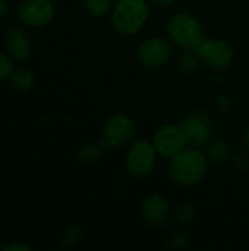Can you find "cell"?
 <instances>
[{"label": "cell", "mask_w": 249, "mask_h": 251, "mask_svg": "<svg viewBox=\"0 0 249 251\" xmlns=\"http://www.w3.org/2000/svg\"><path fill=\"white\" fill-rule=\"evenodd\" d=\"M210 159L201 147L188 146L176 156L169 159L167 175L172 184L181 188L198 185L207 175Z\"/></svg>", "instance_id": "cell-1"}, {"label": "cell", "mask_w": 249, "mask_h": 251, "mask_svg": "<svg viewBox=\"0 0 249 251\" xmlns=\"http://www.w3.org/2000/svg\"><path fill=\"white\" fill-rule=\"evenodd\" d=\"M4 49L6 53L13 60L18 62H23L29 59L32 53L31 40L28 34L21 28H12L10 31H7V34L4 35Z\"/></svg>", "instance_id": "cell-12"}, {"label": "cell", "mask_w": 249, "mask_h": 251, "mask_svg": "<svg viewBox=\"0 0 249 251\" xmlns=\"http://www.w3.org/2000/svg\"><path fill=\"white\" fill-rule=\"evenodd\" d=\"M203 63L216 69L225 71L229 69L236 57L233 46L223 38H204L203 43L195 49Z\"/></svg>", "instance_id": "cell-7"}, {"label": "cell", "mask_w": 249, "mask_h": 251, "mask_svg": "<svg viewBox=\"0 0 249 251\" xmlns=\"http://www.w3.org/2000/svg\"><path fill=\"white\" fill-rule=\"evenodd\" d=\"M151 141H153L160 159H166V160L172 159L179 151H182L183 149L188 147L186 137H185L179 122L178 124L169 122V124L158 126L154 131Z\"/></svg>", "instance_id": "cell-8"}, {"label": "cell", "mask_w": 249, "mask_h": 251, "mask_svg": "<svg viewBox=\"0 0 249 251\" xmlns=\"http://www.w3.org/2000/svg\"><path fill=\"white\" fill-rule=\"evenodd\" d=\"M178 0H150L151 6L158 7V9H170Z\"/></svg>", "instance_id": "cell-23"}, {"label": "cell", "mask_w": 249, "mask_h": 251, "mask_svg": "<svg viewBox=\"0 0 249 251\" xmlns=\"http://www.w3.org/2000/svg\"><path fill=\"white\" fill-rule=\"evenodd\" d=\"M81 237H82V229L78 225H70L63 231L62 240L66 247H73L81 241Z\"/></svg>", "instance_id": "cell-20"}, {"label": "cell", "mask_w": 249, "mask_h": 251, "mask_svg": "<svg viewBox=\"0 0 249 251\" xmlns=\"http://www.w3.org/2000/svg\"><path fill=\"white\" fill-rule=\"evenodd\" d=\"M139 213L147 225L153 228H161L173 216V209L170 201L163 194L153 193L141 201Z\"/></svg>", "instance_id": "cell-10"}, {"label": "cell", "mask_w": 249, "mask_h": 251, "mask_svg": "<svg viewBox=\"0 0 249 251\" xmlns=\"http://www.w3.org/2000/svg\"><path fill=\"white\" fill-rule=\"evenodd\" d=\"M56 7L51 0H21L16 7L18 19L31 28H43L51 24Z\"/></svg>", "instance_id": "cell-9"}, {"label": "cell", "mask_w": 249, "mask_h": 251, "mask_svg": "<svg viewBox=\"0 0 249 251\" xmlns=\"http://www.w3.org/2000/svg\"><path fill=\"white\" fill-rule=\"evenodd\" d=\"M1 251H32V247L21 241H12L4 244L1 247Z\"/></svg>", "instance_id": "cell-22"}, {"label": "cell", "mask_w": 249, "mask_h": 251, "mask_svg": "<svg viewBox=\"0 0 249 251\" xmlns=\"http://www.w3.org/2000/svg\"><path fill=\"white\" fill-rule=\"evenodd\" d=\"M104 151L106 149L101 146V143H84L79 146L76 154L82 162H95L103 156Z\"/></svg>", "instance_id": "cell-16"}, {"label": "cell", "mask_w": 249, "mask_h": 251, "mask_svg": "<svg viewBox=\"0 0 249 251\" xmlns=\"http://www.w3.org/2000/svg\"><path fill=\"white\" fill-rule=\"evenodd\" d=\"M169 247L175 251H185L191 246V237L183 229H175L169 235Z\"/></svg>", "instance_id": "cell-19"}, {"label": "cell", "mask_w": 249, "mask_h": 251, "mask_svg": "<svg viewBox=\"0 0 249 251\" xmlns=\"http://www.w3.org/2000/svg\"><path fill=\"white\" fill-rule=\"evenodd\" d=\"M12 72H13V59L6 51H0V82L7 79Z\"/></svg>", "instance_id": "cell-21"}, {"label": "cell", "mask_w": 249, "mask_h": 251, "mask_svg": "<svg viewBox=\"0 0 249 251\" xmlns=\"http://www.w3.org/2000/svg\"><path fill=\"white\" fill-rule=\"evenodd\" d=\"M179 125L186 137L188 146L203 147L210 143L213 125H211V119L205 113L203 112L189 113L179 122Z\"/></svg>", "instance_id": "cell-11"}, {"label": "cell", "mask_w": 249, "mask_h": 251, "mask_svg": "<svg viewBox=\"0 0 249 251\" xmlns=\"http://www.w3.org/2000/svg\"><path fill=\"white\" fill-rule=\"evenodd\" d=\"M207 156L213 162H223L230 156V144L225 140H216L208 144Z\"/></svg>", "instance_id": "cell-18"}, {"label": "cell", "mask_w": 249, "mask_h": 251, "mask_svg": "<svg viewBox=\"0 0 249 251\" xmlns=\"http://www.w3.org/2000/svg\"><path fill=\"white\" fill-rule=\"evenodd\" d=\"M160 156L148 138H135L125 151L123 165L129 175L135 178L148 176L157 166Z\"/></svg>", "instance_id": "cell-5"}, {"label": "cell", "mask_w": 249, "mask_h": 251, "mask_svg": "<svg viewBox=\"0 0 249 251\" xmlns=\"http://www.w3.org/2000/svg\"><path fill=\"white\" fill-rule=\"evenodd\" d=\"M150 15V0H114L109 13L112 28L122 37H135L142 32Z\"/></svg>", "instance_id": "cell-2"}, {"label": "cell", "mask_w": 249, "mask_h": 251, "mask_svg": "<svg viewBox=\"0 0 249 251\" xmlns=\"http://www.w3.org/2000/svg\"><path fill=\"white\" fill-rule=\"evenodd\" d=\"M9 82L16 93H28L35 85V75L28 68H18L10 74Z\"/></svg>", "instance_id": "cell-13"}, {"label": "cell", "mask_w": 249, "mask_h": 251, "mask_svg": "<svg viewBox=\"0 0 249 251\" xmlns=\"http://www.w3.org/2000/svg\"><path fill=\"white\" fill-rule=\"evenodd\" d=\"M114 0H82L85 12L92 18H104L110 13Z\"/></svg>", "instance_id": "cell-15"}, {"label": "cell", "mask_w": 249, "mask_h": 251, "mask_svg": "<svg viewBox=\"0 0 249 251\" xmlns=\"http://www.w3.org/2000/svg\"><path fill=\"white\" fill-rule=\"evenodd\" d=\"M173 218L178 224L181 225H189L195 221L197 218V207L191 201H183L176 206L173 210Z\"/></svg>", "instance_id": "cell-17"}, {"label": "cell", "mask_w": 249, "mask_h": 251, "mask_svg": "<svg viewBox=\"0 0 249 251\" xmlns=\"http://www.w3.org/2000/svg\"><path fill=\"white\" fill-rule=\"evenodd\" d=\"M166 34L181 50H195L205 38L201 21L189 12H176L166 22Z\"/></svg>", "instance_id": "cell-3"}, {"label": "cell", "mask_w": 249, "mask_h": 251, "mask_svg": "<svg viewBox=\"0 0 249 251\" xmlns=\"http://www.w3.org/2000/svg\"><path fill=\"white\" fill-rule=\"evenodd\" d=\"M242 141H244V146H245V149L249 150V126L245 129V132H244V138H242Z\"/></svg>", "instance_id": "cell-25"}, {"label": "cell", "mask_w": 249, "mask_h": 251, "mask_svg": "<svg viewBox=\"0 0 249 251\" xmlns=\"http://www.w3.org/2000/svg\"><path fill=\"white\" fill-rule=\"evenodd\" d=\"M10 12V6L7 3V0H0V21H3Z\"/></svg>", "instance_id": "cell-24"}, {"label": "cell", "mask_w": 249, "mask_h": 251, "mask_svg": "<svg viewBox=\"0 0 249 251\" xmlns=\"http://www.w3.org/2000/svg\"><path fill=\"white\" fill-rule=\"evenodd\" d=\"M203 60L195 50H183L179 57V68L186 75H195L200 71Z\"/></svg>", "instance_id": "cell-14"}, {"label": "cell", "mask_w": 249, "mask_h": 251, "mask_svg": "<svg viewBox=\"0 0 249 251\" xmlns=\"http://www.w3.org/2000/svg\"><path fill=\"white\" fill-rule=\"evenodd\" d=\"M136 135V125L131 115L125 112H116L110 115L101 128V146L106 150L126 149Z\"/></svg>", "instance_id": "cell-4"}, {"label": "cell", "mask_w": 249, "mask_h": 251, "mask_svg": "<svg viewBox=\"0 0 249 251\" xmlns=\"http://www.w3.org/2000/svg\"><path fill=\"white\" fill-rule=\"evenodd\" d=\"M173 57V44L167 37L151 35L144 38L136 47L138 62L150 69L166 66Z\"/></svg>", "instance_id": "cell-6"}]
</instances>
